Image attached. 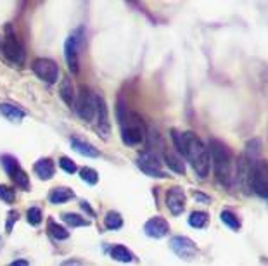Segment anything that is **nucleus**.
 Segmentation results:
<instances>
[{"label": "nucleus", "mask_w": 268, "mask_h": 266, "mask_svg": "<svg viewBox=\"0 0 268 266\" xmlns=\"http://www.w3.org/2000/svg\"><path fill=\"white\" fill-rule=\"evenodd\" d=\"M80 206H82V209H83V211H87V213H89L90 216H94V209L90 208V204H89V202H87V201H82V202H80Z\"/></svg>", "instance_id": "72a5a7b5"}, {"label": "nucleus", "mask_w": 268, "mask_h": 266, "mask_svg": "<svg viewBox=\"0 0 268 266\" xmlns=\"http://www.w3.org/2000/svg\"><path fill=\"white\" fill-rule=\"evenodd\" d=\"M97 132L99 135L104 140L109 138V133H111V123H109V113L107 106H106L104 99L101 95H97Z\"/></svg>", "instance_id": "4468645a"}, {"label": "nucleus", "mask_w": 268, "mask_h": 266, "mask_svg": "<svg viewBox=\"0 0 268 266\" xmlns=\"http://www.w3.org/2000/svg\"><path fill=\"white\" fill-rule=\"evenodd\" d=\"M47 228H49V233L54 237L55 240H66L69 239V230H66L62 225H57L52 218H49L47 222Z\"/></svg>", "instance_id": "393cba45"}, {"label": "nucleus", "mask_w": 268, "mask_h": 266, "mask_svg": "<svg viewBox=\"0 0 268 266\" xmlns=\"http://www.w3.org/2000/svg\"><path fill=\"white\" fill-rule=\"evenodd\" d=\"M163 157H164V164H166L173 173L182 175V177L185 175V163H183L182 156H180L178 152H173L171 149H164Z\"/></svg>", "instance_id": "dca6fc26"}, {"label": "nucleus", "mask_w": 268, "mask_h": 266, "mask_svg": "<svg viewBox=\"0 0 268 266\" xmlns=\"http://www.w3.org/2000/svg\"><path fill=\"white\" fill-rule=\"evenodd\" d=\"M83 28L78 26L75 31H71V35L68 37L64 44V57H66V62H68V68L73 75H76L80 69V61H78V55H80V50L83 48Z\"/></svg>", "instance_id": "20e7f679"}, {"label": "nucleus", "mask_w": 268, "mask_h": 266, "mask_svg": "<svg viewBox=\"0 0 268 266\" xmlns=\"http://www.w3.org/2000/svg\"><path fill=\"white\" fill-rule=\"evenodd\" d=\"M61 266H82V263H80V261H76V260H71V261H64Z\"/></svg>", "instance_id": "c9c22d12"}, {"label": "nucleus", "mask_w": 268, "mask_h": 266, "mask_svg": "<svg viewBox=\"0 0 268 266\" xmlns=\"http://www.w3.org/2000/svg\"><path fill=\"white\" fill-rule=\"evenodd\" d=\"M137 166L144 175L153 178H166V171L161 168V161L158 159V156L151 150H142L137 157Z\"/></svg>", "instance_id": "0eeeda50"}, {"label": "nucleus", "mask_w": 268, "mask_h": 266, "mask_svg": "<svg viewBox=\"0 0 268 266\" xmlns=\"http://www.w3.org/2000/svg\"><path fill=\"white\" fill-rule=\"evenodd\" d=\"M75 109L85 123L94 121L95 114H97V95H94L89 89L82 87L78 92V97L75 99Z\"/></svg>", "instance_id": "423d86ee"}, {"label": "nucleus", "mask_w": 268, "mask_h": 266, "mask_svg": "<svg viewBox=\"0 0 268 266\" xmlns=\"http://www.w3.org/2000/svg\"><path fill=\"white\" fill-rule=\"evenodd\" d=\"M211 157V168L214 171V177L223 187H232L235 177V159L232 149L225 142L218 138H211L208 143Z\"/></svg>", "instance_id": "f03ea898"}, {"label": "nucleus", "mask_w": 268, "mask_h": 266, "mask_svg": "<svg viewBox=\"0 0 268 266\" xmlns=\"http://www.w3.org/2000/svg\"><path fill=\"white\" fill-rule=\"evenodd\" d=\"M62 222H64L68 226H71V228H78V226H89L90 225L89 220H85L83 216L76 215V213H64V215H62Z\"/></svg>", "instance_id": "a878e982"}, {"label": "nucleus", "mask_w": 268, "mask_h": 266, "mask_svg": "<svg viewBox=\"0 0 268 266\" xmlns=\"http://www.w3.org/2000/svg\"><path fill=\"white\" fill-rule=\"evenodd\" d=\"M0 163H2L3 171L12 178L14 183H16L17 187L23 188V190H30V178H28L26 171L19 166V163H17L16 157L5 154V156L0 157Z\"/></svg>", "instance_id": "6e6552de"}, {"label": "nucleus", "mask_w": 268, "mask_h": 266, "mask_svg": "<svg viewBox=\"0 0 268 266\" xmlns=\"http://www.w3.org/2000/svg\"><path fill=\"white\" fill-rule=\"evenodd\" d=\"M118 118L119 127H121V140L130 147L140 145L146 140V125H144L142 118L137 116L135 113L125 111L119 104L118 107Z\"/></svg>", "instance_id": "7ed1b4c3"}, {"label": "nucleus", "mask_w": 268, "mask_h": 266, "mask_svg": "<svg viewBox=\"0 0 268 266\" xmlns=\"http://www.w3.org/2000/svg\"><path fill=\"white\" fill-rule=\"evenodd\" d=\"M59 95L61 99L68 104L69 107H75V89H73V83L69 76H64L59 85Z\"/></svg>", "instance_id": "a211bd4d"}, {"label": "nucleus", "mask_w": 268, "mask_h": 266, "mask_svg": "<svg viewBox=\"0 0 268 266\" xmlns=\"http://www.w3.org/2000/svg\"><path fill=\"white\" fill-rule=\"evenodd\" d=\"M210 223V215L206 211H192L189 216V225L192 228H197V230H203L208 226Z\"/></svg>", "instance_id": "5701e85b"}, {"label": "nucleus", "mask_w": 268, "mask_h": 266, "mask_svg": "<svg viewBox=\"0 0 268 266\" xmlns=\"http://www.w3.org/2000/svg\"><path fill=\"white\" fill-rule=\"evenodd\" d=\"M220 220L223 225H227L230 230H234V232H239L242 226L241 220H239V216L235 215L234 211H230V209H223V211L220 213Z\"/></svg>", "instance_id": "4be33fe9"}, {"label": "nucleus", "mask_w": 268, "mask_h": 266, "mask_svg": "<svg viewBox=\"0 0 268 266\" xmlns=\"http://www.w3.org/2000/svg\"><path fill=\"white\" fill-rule=\"evenodd\" d=\"M9 266H30V263H28L26 260H16V261H12Z\"/></svg>", "instance_id": "f704fd0d"}, {"label": "nucleus", "mask_w": 268, "mask_h": 266, "mask_svg": "<svg viewBox=\"0 0 268 266\" xmlns=\"http://www.w3.org/2000/svg\"><path fill=\"white\" fill-rule=\"evenodd\" d=\"M14 222H17V213L16 211H10L9 213V220H7V225H5L7 232H10V230H12Z\"/></svg>", "instance_id": "473e14b6"}, {"label": "nucleus", "mask_w": 268, "mask_h": 266, "mask_svg": "<svg viewBox=\"0 0 268 266\" xmlns=\"http://www.w3.org/2000/svg\"><path fill=\"white\" fill-rule=\"evenodd\" d=\"M59 166H61L62 170H64L66 173H69V175H73L76 170H78V166L75 164V161H71L69 157H66V156H62L61 159H59Z\"/></svg>", "instance_id": "7c9ffc66"}, {"label": "nucleus", "mask_w": 268, "mask_h": 266, "mask_svg": "<svg viewBox=\"0 0 268 266\" xmlns=\"http://www.w3.org/2000/svg\"><path fill=\"white\" fill-rule=\"evenodd\" d=\"M80 178H82L85 183L95 185L99 181V173L94 168H82V170H80Z\"/></svg>", "instance_id": "cd10ccee"}, {"label": "nucleus", "mask_w": 268, "mask_h": 266, "mask_svg": "<svg viewBox=\"0 0 268 266\" xmlns=\"http://www.w3.org/2000/svg\"><path fill=\"white\" fill-rule=\"evenodd\" d=\"M71 149L75 152H78L80 156H85V157H99V150L95 149L92 143L85 142V140L78 138V136H71Z\"/></svg>", "instance_id": "f3484780"}, {"label": "nucleus", "mask_w": 268, "mask_h": 266, "mask_svg": "<svg viewBox=\"0 0 268 266\" xmlns=\"http://www.w3.org/2000/svg\"><path fill=\"white\" fill-rule=\"evenodd\" d=\"M73 197H75V192L68 187H55L52 188L51 194H49V201H51L52 204H64V202H68L69 199Z\"/></svg>", "instance_id": "6ab92c4d"}, {"label": "nucleus", "mask_w": 268, "mask_h": 266, "mask_svg": "<svg viewBox=\"0 0 268 266\" xmlns=\"http://www.w3.org/2000/svg\"><path fill=\"white\" fill-rule=\"evenodd\" d=\"M249 185L258 197L268 199V163L258 159L249 168Z\"/></svg>", "instance_id": "39448f33"}, {"label": "nucleus", "mask_w": 268, "mask_h": 266, "mask_svg": "<svg viewBox=\"0 0 268 266\" xmlns=\"http://www.w3.org/2000/svg\"><path fill=\"white\" fill-rule=\"evenodd\" d=\"M185 204H187V195L182 187H171L166 192V208L170 209V213L173 216L182 215L185 211Z\"/></svg>", "instance_id": "f8f14e48"}, {"label": "nucleus", "mask_w": 268, "mask_h": 266, "mask_svg": "<svg viewBox=\"0 0 268 266\" xmlns=\"http://www.w3.org/2000/svg\"><path fill=\"white\" fill-rule=\"evenodd\" d=\"M170 249L173 251L178 258H182V260H185V261H190L192 258H196V254H197L196 242H194L192 239H189V237H185V235L171 237Z\"/></svg>", "instance_id": "1a4fd4ad"}, {"label": "nucleus", "mask_w": 268, "mask_h": 266, "mask_svg": "<svg viewBox=\"0 0 268 266\" xmlns=\"http://www.w3.org/2000/svg\"><path fill=\"white\" fill-rule=\"evenodd\" d=\"M192 197L196 199V202H199V204H211V197H210V195H206V194H203V192L194 190Z\"/></svg>", "instance_id": "2f4dec72"}, {"label": "nucleus", "mask_w": 268, "mask_h": 266, "mask_svg": "<svg viewBox=\"0 0 268 266\" xmlns=\"http://www.w3.org/2000/svg\"><path fill=\"white\" fill-rule=\"evenodd\" d=\"M104 226L107 230H119L123 226V218L119 216V213L116 211H107V215L104 216Z\"/></svg>", "instance_id": "bb28decb"}, {"label": "nucleus", "mask_w": 268, "mask_h": 266, "mask_svg": "<svg viewBox=\"0 0 268 266\" xmlns=\"http://www.w3.org/2000/svg\"><path fill=\"white\" fill-rule=\"evenodd\" d=\"M111 258L114 261H118V263H132L133 261V253L130 249H126L125 246H114L111 249Z\"/></svg>", "instance_id": "b1692460"}, {"label": "nucleus", "mask_w": 268, "mask_h": 266, "mask_svg": "<svg viewBox=\"0 0 268 266\" xmlns=\"http://www.w3.org/2000/svg\"><path fill=\"white\" fill-rule=\"evenodd\" d=\"M31 68H33L35 75H37L40 80H44L45 83H49V85H52V83L57 82L59 66L55 64L52 59H37Z\"/></svg>", "instance_id": "9b49d317"}, {"label": "nucleus", "mask_w": 268, "mask_h": 266, "mask_svg": "<svg viewBox=\"0 0 268 266\" xmlns=\"http://www.w3.org/2000/svg\"><path fill=\"white\" fill-rule=\"evenodd\" d=\"M26 218H28V223L30 225H40L42 223V218H44V215H42V211L38 208H30L26 211Z\"/></svg>", "instance_id": "c756f323"}, {"label": "nucleus", "mask_w": 268, "mask_h": 266, "mask_svg": "<svg viewBox=\"0 0 268 266\" xmlns=\"http://www.w3.org/2000/svg\"><path fill=\"white\" fill-rule=\"evenodd\" d=\"M171 138H173V143L177 147V152L189 161V164L192 166L197 178L199 180L208 178L211 170V157L208 145H204L203 140L194 132H178V130H171Z\"/></svg>", "instance_id": "f257e3e1"}, {"label": "nucleus", "mask_w": 268, "mask_h": 266, "mask_svg": "<svg viewBox=\"0 0 268 266\" xmlns=\"http://www.w3.org/2000/svg\"><path fill=\"white\" fill-rule=\"evenodd\" d=\"M2 52L10 62H14V64H21V62L24 61V50H23V47H21L19 42H17V38L10 33V26H7V35L3 37Z\"/></svg>", "instance_id": "9d476101"}, {"label": "nucleus", "mask_w": 268, "mask_h": 266, "mask_svg": "<svg viewBox=\"0 0 268 266\" xmlns=\"http://www.w3.org/2000/svg\"><path fill=\"white\" fill-rule=\"evenodd\" d=\"M0 114L5 120L12 121V123H19L26 116V113L23 109H19L17 106H12V104H0Z\"/></svg>", "instance_id": "aec40b11"}, {"label": "nucleus", "mask_w": 268, "mask_h": 266, "mask_svg": "<svg viewBox=\"0 0 268 266\" xmlns=\"http://www.w3.org/2000/svg\"><path fill=\"white\" fill-rule=\"evenodd\" d=\"M262 140L260 138H251L248 143H246V161L249 164H253L255 161L260 159V154H262Z\"/></svg>", "instance_id": "412c9836"}, {"label": "nucleus", "mask_w": 268, "mask_h": 266, "mask_svg": "<svg viewBox=\"0 0 268 266\" xmlns=\"http://www.w3.org/2000/svg\"><path fill=\"white\" fill-rule=\"evenodd\" d=\"M0 199H2V202H5V204H12L14 199H16V192H14V188L0 183Z\"/></svg>", "instance_id": "c85d7f7f"}, {"label": "nucleus", "mask_w": 268, "mask_h": 266, "mask_svg": "<svg viewBox=\"0 0 268 266\" xmlns=\"http://www.w3.org/2000/svg\"><path fill=\"white\" fill-rule=\"evenodd\" d=\"M33 171L40 180H44V181L52 180V178H54V173H55V164L52 159L44 157V159H38L37 163H35Z\"/></svg>", "instance_id": "2eb2a0df"}, {"label": "nucleus", "mask_w": 268, "mask_h": 266, "mask_svg": "<svg viewBox=\"0 0 268 266\" xmlns=\"http://www.w3.org/2000/svg\"><path fill=\"white\" fill-rule=\"evenodd\" d=\"M170 232V223L163 216H153L144 225V233L151 239H163Z\"/></svg>", "instance_id": "ddd939ff"}]
</instances>
